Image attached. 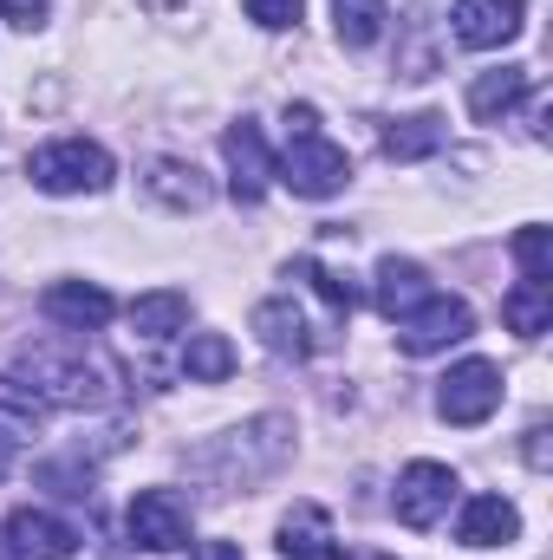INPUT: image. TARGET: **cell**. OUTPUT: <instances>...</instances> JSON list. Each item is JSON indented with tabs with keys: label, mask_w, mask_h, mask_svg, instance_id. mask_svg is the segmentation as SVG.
<instances>
[{
	"label": "cell",
	"mask_w": 553,
	"mask_h": 560,
	"mask_svg": "<svg viewBox=\"0 0 553 560\" xmlns=\"http://www.w3.org/2000/svg\"><path fill=\"white\" fill-rule=\"evenodd\" d=\"M118 398V372L85 346H26L0 378V405L33 423L39 411H98Z\"/></svg>",
	"instance_id": "6da1fadb"
},
{
	"label": "cell",
	"mask_w": 553,
	"mask_h": 560,
	"mask_svg": "<svg viewBox=\"0 0 553 560\" xmlns=\"http://www.w3.org/2000/svg\"><path fill=\"white\" fill-rule=\"evenodd\" d=\"M274 176L293 196H306V202H326V196H339L352 183V156L319 131V112L313 105H293L286 112V156L274 163Z\"/></svg>",
	"instance_id": "7a4b0ae2"
},
{
	"label": "cell",
	"mask_w": 553,
	"mask_h": 560,
	"mask_svg": "<svg viewBox=\"0 0 553 560\" xmlns=\"http://www.w3.org/2000/svg\"><path fill=\"white\" fill-rule=\"evenodd\" d=\"M26 176L46 196H105L118 163H111L105 143H92V138H52L26 156Z\"/></svg>",
	"instance_id": "3957f363"
},
{
	"label": "cell",
	"mask_w": 553,
	"mask_h": 560,
	"mask_svg": "<svg viewBox=\"0 0 553 560\" xmlns=\"http://www.w3.org/2000/svg\"><path fill=\"white\" fill-rule=\"evenodd\" d=\"M456 495H462L456 469H449V463H430V456H416V463H404V476H398V495H391V509H398V522H404V528H436V522H449Z\"/></svg>",
	"instance_id": "277c9868"
},
{
	"label": "cell",
	"mask_w": 553,
	"mask_h": 560,
	"mask_svg": "<svg viewBox=\"0 0 553 560\" xmlns=\"http://www.w3.org/2000/svg\"><path fill=\"white\" fill-rule=\"evenodd\" d=\"M502 411V365H489V359H462V365H449V378L436 385V418L443 423H489Z\"/></svg>",
	"instance_id": "5b68a950"
},
{
	"label": "cell",
	"mask_w": 553,
	"mask_h": 560,
	"mask_svg": "<svg viewBox=\"0 0 553 560\" xmlns=\"http://www.w3.org/2000/svg\"><path fill=\"white\" fill-rule=\"evenodd\" d=\"M469 332H475V313H469V300H456V293H430L416 313L398 319V346H404L411 359L449 352V346H462Z\"/></svg>",
	"instance_id": "8992f818"
},
{
	"label": "cell",
	"mask_w": 553,
	"mask_h": 560,
	"mask_svg": "<svg viewBox=\"0 0 553 560\" xmlns=\"http://www.w3.org/2000/svg\"><path fill=\"white\" fill-rule=\"evenodd\" d=\"M125 528H131V541L150 548V555H176V548H189V502L176 489H138Z\"/></svg>",
	"instance_id": "52a82bcc"
},
{
	"label": "cell",
	"mask_w": 553,
	"mask_h": 560,
	"mask_svg": "<svg viewBox=\"0 0 553 560\" xmlns=\"http://www.w3.org/2000/svg\"><path fill=\"white\" fill-rule=\"evenodd\" d=\"M222 156H228V189H235V202H261L268 196V183H274V150L261 138V125H228L222 131Z\"/></svg>",
	"instance_id": "ba28073f"
},
{
	"label": "cell",
	"mask_w": 553,
	"mask_h": 560,
	"mask_svg": "<svg viewBox=\"0 0 553 560\" xmlns=\"http://www.w3.org/2000/svg\"><path fill=\"white\" fill-rule=\"evenodd\" d=\"M39 313H46L59 332H98V326L118 313V300H111L98 280H52V287L39 293Z\"/></svg>",
	"instance_id": "9c48e42d"
},
{
	"label": "cell",
	"mask_w": 553,
	"mask_h": 560,
	"mask_svg": "<svg viewBox=\"0 0 553 560\" xmlns=\"http://www.w3.org/2000/svg\"><path fill=\"white\" fill-rule=\"evenodd\" d=\"M456 39L475 46V52H495L508 46L521 26H528V0H456Z\"/></svg>",
	"instance_id": "30bf717a"
},
{
	"label": "cell",
	"mask_w": 553,
	"mask_h": 560,
	"mask_svg": "<svg viewBox=\"0 0 553 560\" xmlns=\"http://www.w3.org/2000/svg\"><path fill=\"white\" fill-rule=\"evenodd\" d=\"M7 541H13V555H33V560H66L79 548V528L66 522V515H52V509H13L7 515Z\"/></svg>",
	"instance_id": "8fae6325"
},
{
	"label": "cell",
	"mask_w": 553,
	"mask_h": 560,
	"mask_svg": "<svg viewBox=\"0 0 553 560\" xmlns=\"http://www.w3.org/2000/svg\"><path fill=\"white\" fill-rule=\"evenodd\" d=\"M456 541L462 548H508V541H521V509L508 495H469L456 515Z\"/></svg>",
	"instance_id": "7c38bea8"
},
{
	"label": "cell",
	"mask_w": 553,
	"mask_h": 560,
	"mask_svg": "<svg viewBox=\"0 0 553 560\" xmlns=\"http://www.w3.org/2000/svg\"><path fill=\"white\" fill-rule=\"evenodd\" d=\"M436 293V280L423 275V261H411V255H385L378 261V287H372V300H378V313L398 326L404 313H416L423 300Z\"/></svg>",
	"instance_id": "4fadbf2b"
},
{
	"label": "cell",
	"mask_w": 553,
	"mask_h": 560,
	"mask_svg": "<svg viewBox=\"0 0 553 560\" xmlns=\"http://www.w3.org/2000/svg\"><path fill=\"white\" fill-rule=\"evenodd\" d=\"M143 189L163 202V209H176V215H196V209H209V176L196 170V163H183V156H156L150 163V176H143Z\"/></svg>",
	"instance_id": "5bb4252c"
},
{
	"label": "cell",
	"mask_w": 553,
	"mask_h": 560,
	"mask_svg": "<svg viewBox=\"0 0 553 560\" xmlns=\"http://www.w3.org/2000/svg\"><path fill=\"white\" fill-rule=\"evenodd\" d=\"M280 555L286 560H339V535H332V515L319 502H293L286 522H280Z\"/></svg>",
	"instance_id": "9a60e30c"
},
{
	"label": "cell",
	"mask_w": 553,
	"mask_h": 560,
	"mask_svg": "<svg viewBox=\"0 0 553 560\" xmlns=\"http://www.w3.org/2000/svg\"><path fill=\"white\" fill-rule=\"evenodd\" d=\"M528 92H534L528 66H495V72H482V79L469 85V118H475V125H502Z\"/></svg>",
	"instance_id": "2e32d148"
},
{
	"label": "cell",
	"mask_w": 553,
	"mask_h": 560,
	"mask_svg": "<svg viewBox=\"0 0 553 560\" xmlns=\"http://www.w3.org/2000/svg\"><path fill=\"white\" fill-rule=\"evenodd\" d=\"M255 332H261V346L280 352V359H306V352H313L306 313H299L293 300H261V306H255Z\"/></svg>",
	"instance_id": "e0dca14e"
},
{
	"label": "cell",
	"mask_w": 553,
	"mask_h": 560,
	"mask_svg": "<svg viewBox=\"0 0 553 560\" xmlns=\"http://www.w3.org/2000/svg\"><path fill=\"white\" fill-rule=\"evenodd\" d=\"M502 319H508V332L541 339V332L553 326V280H521V287H508Z\"/></svg>",
	"instance_id": "ac0fdd59"
},
{
	"label": "cell",
	"mask_w": 553,
	"mask_h": 560,
	"mask_svg": "<svg viewBox=\"0 0 553 560\" xmlns=\"http://www.w3.org/2000/svg\"><path fill=\"white\" fill-rule=\"evenodd\" d=\"M449 138V125L436 118V112H416V118H398L391 131H385V156L391 163H423V156H436Z\"/></svg>",
	"instance_id": "d6986e66"
},
{
	"label": "cell",
	"mask_w": 553,
	"mask_h": 560,
	"mask_svg": "<svg viewBox=\"0 0 553 560\" xmlns=\"http://www.w3.org/2000/svg\"><path fill=\"white\" fill-rule=\"evenodd\" d=\"M131 326H138L143 339H169V332H183V326H189V293H176V287L138 293V300H131Z\"/></svg>",
	"instance_id": "ffe728a7"
},
{
	"label": "cell",
	"mask_w": 553,
	"mask_h": 560,
	"mask_svg": "<svg viewBox=\"0 0 553 560\" xmlns=\"http://www.w3.org/2000/svg\"><path fill=\"white\" fill-rule=\"evenodd\" d=\"M385 20H391L385 0H332V33H339V46H352V52L378 46V39H385Z\"/></svg>",
	"instance_id": "44dd1931"
},
{
	"label": "cell",
	"mask_w": 553,
	"mask_h": 560,
	"mask_svg": "<svg viewBox=\"0 0 553 560\" xmlns=\"http://www.w3.org/2000/svg\"><path fill=\"white\" fill-rule=\"evenodd\" d=\"M183 372H189L196 385H222V378L235 372V346H228V332H189Z\"/></svg>",
	"instance_id": "7402d4cb"
},
{
	"label": "cell",
	"mask_w": 553,
	"mask_h": 560,
	"mask_svg": "<svg viewBox=\"0 0 553 560\" xmlns=\"http://www.w3.org/2000/svg\"><path fill=\"white\" fill-rule=\"evenodd\" d=\"M515 268H521V280H553V229H541V222H528V229H515Z\"/></svg>",
	"instance_id": "603a6c76"
},
{
	"label": "cell",
	"mask_w": 553,
	"mask_h": 560,
	"mask_svg": "<svg viewBox=\"0 0 553 560\" xmlns=\"http://www.w3.org/2000/svg\"><path fill=\"white\" fill-rule=\"evenodd\" d=\"M293 275L313 280V293H319L332 313H352V300H358V293H352V280H339L332 268H319V261H293Z\"/></svg>",
	"instance_id": "cb8c5ba5"
},
{
	"label": "cell",
	"mask_w": 553,
	"mask_h": 560,
	"mask_svg": "<svg viewBox=\"0 0 553 560\" xmlns=\"http://www.w3.org/2000/svg\"><path fill=\"white\" fill-rule=\"evenodd\" d=\"M299 13H306V0H248V20H255V26H268V33L299 26Z\"/></svg>",
	"instance_id": "d4e9b609"
},
{
	"label": "cell",
	"mask_w": 553,
	"mask_h": 560,
	"mask_svg": "<svg viewBox=\"0 0 553 560\" xmlns=\"http://www.w3.org/2000/svg\"><path fill=\"white\" fill-rule=\"evenodd\" d=\"M46 13H52V0H0V20H7V26H20V33H39V26H46Z\"/></svg>",
	"instance_id": "484cf974"
},
{
	"label": "cell",
	"mask_w": 553,
	"mask_h": 560,
	"mask_svg": "<svg viewBox=\"0 0 553 560\" xmlns=\"http://www.w3.org/2000/svg\"><path fill=\"white\" fill-rule=\"evenodd\" d=\"M189 560H242V541H202Z\"/></svg>",
	"instance_id": "4316f807"
},
{
	"label": "cell",
	"mask_w": 553,
	"mask_h": 560,
	"mask_svg": "<svg viewBox=\"0 0 553 560\" xmlns=\"http://www.w3.org/2000/svg\"><path fill=\"white\" fill-rule=\"evenodd\" d=\"M528 463H534V469H548V423H534V430H528Z\"/></svg>",
	"instance_id": "83f0119b"
}]
</instances>
